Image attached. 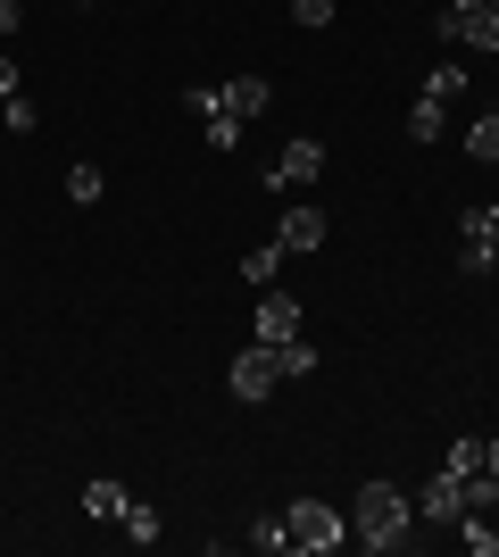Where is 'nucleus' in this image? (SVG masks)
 Returning a JSON list of instances; mask_svg holds the SVG:
<instances>
[{
    "instance_id": "nucleus-1",
    "label": "nucleus",
    "mask_w": 499,
    "mask_h": 557,
    "mask_svg": "<svg viewBox=\"0 0 499 557\" xmlns=\"http://www.w3.org/2000/svg\"><path fill=\"white\" fill-rule=\"evenodd\" d=\"M408 533H416V499H408L400 483H358V499H350V541L358 549H408Z\"/></svg>"
},
{
    "instance_id": "nucleus-2",
    "label": "nucleus",
    "mask_w": 499,
    "mask_h": 557,
    "mask_svg": "<svg viewBox=\"0 0 499 557\" xmlns=\"http://www.w3.org/2000/svg\"><path fill=\"white\" fill-rule=\"evenodd\" d=\"M284 524H291V549H300V557H325V549H341V541H350V516L325 508V499H291Z\"/></svg>"
},
{
    "instance_id": "nucleus-3",
    "label": "nucleus",
    "mask_w": 499,
    "mask_h": 557,
    "mask_svg": "<svg viewBox=\"0 0 499 557\" xmlns=\"http://www.w3.org/2000/svg\"><path fill=\"white\" fill-rule=\"evenodd\" d=\"M316 175H325V141H316V134H291V141H284V159L266 166V191H291V184H316Z\"/></svg>"
},
{
    "instance_id": "nucleus-4",
    "label": "nucleus",
    "mask_w": 499,
    "mask_h": 557,
    "mask_svg": "<svg viewBox=\"0 0 499 557\" xmlns=\"http://www.w3.org/2000/svg\"><path fill=\"white\" fill-rule=\"evenodd\" d=\"M441 34L466 50H499V0H475V9H441Z\"/></svg>"
},
{
    "instance_id": "nucleus-5",
    "label": "nucleus",
    "mask_w": 499,
    "mask_h": 557,
    "mask_svg": "<svg viewBox=\"0 0 499 557\" xmlns=\"http://www.w3.org/2000/svg\"><path fill=\"white\" fill-rule=\"evenodd\" d=\"M250 342H259V349H284V342H300V300L266 292V300H259V317H250Z\"/></svg>"
},
{
    "instance_id": "nucleus-6",
    "label": "nucleus",
    "mask_w": 499,
    "mask_h": 557,
    "mask_svg": "<svg viewBox=\"0 0 499 557\" xmlns=\"http://www.w3.org/2000/svg\"><path fill=\"white\" fill-rule=\"evenodd\" d=\"M225 383H234V399H250V408H259V399L275 392V383H284V374H275V349H259V342H250V349L234 358V374H225Z\"/></svg>"
},
{
    "instance_id": "nucleus-7",
    "label": "nucleus",
    "mask_w": 499,
    "mask_h": 557,
    "mask_svg": "<svg viewBox=\"0 0 499 557\" xmlns=\"http://www.w3.org/2000/svg\"><path fill=\"white\" fill-rule=\"evenodd\" d=\"M416 516H425V524H458V516H475V508H466V483H458L450 466H441V474L416 491Z\"/></svg>"
},
{
    "instance_id": "nucleus-8",
    "label": "nucleus",
    "mask_w": 499,
    "mask_h": 557,
    "mask_svg": "<svg viewBox=\"0 0 499 557\" xmlns=\"http://www.w3.org/2000/svg\"><path fill=\"white\" fill-rule=\"evenodd\" d=\"M325 209H316V200H291L284 209V225H275V242H284V250H325Z\"/></svg>"
},
{
    "instance_id": "nucleus-9",
    "label": "nucleus",
    "mask_w": 499,
    "mask_h": 557,
    "mask_svg": "<svg viewBox=\"0 0 499 557\" xmlns=\"http://www.w3.org/2000/svg\"><path fill=\"white\" fill-rule=\"evenodd\" d=\"M216 100H225V109H234L241 125H259V116H266V100H275V92H266V75H234V84H216Z\"/></svg>"
},
{
    "instance_id": "nucleus-10",
    "label": "nucleus",
    "mask_w": 499,
    "mask_h": 557,
    "mask_svg": "<svg viewBox=\"0 0 499 557\" xmlns=\"http://www.w3.org/2000/svg\"><path fill=\"white\" fill-rule=\"evenodd\" d=\"M125 508H134V499H125V483H117V474H92V483H84V516H100V524H117Z\"/></svg>"
},
{
    "instance_id": "nucleus-11",
    "label": "nucleus",
    "mask_w": 499,
    "mask_h": 557,
    "mask_svg": "<svg viewBox=\"0 0 499 557\" xmlns=\"http://www.w3.org/2000/svg\"><path fill=\"white\" fill-rule=\"evenodd\" d=\"M441 134H450V100L416 92V109H408V141H441Z\"/></svg>"
},
{
    "instance_id": "nucleus-12",
    "label": "nucleus",
    "mask_w": 499,
    "mask_h": 557,
    "mask_svg": "<svg viewBox=\"0 0 499 557\" xmlns=\"http://www.w3.org/2000/svg\"><path fill=\"white\" fill-rule=\"evenodd\" d=\"M117 524H125V541H134V549H159V541H166V524H159V508H142V499H134V508H125V516H117Z\"/></svg>"
},
{
    "instance_id": "nucleus-13",
    "label": "nucleus",
    "mask_w": 499,
    "mask_h": 557,
    "mask_svg": "<svg viewBox=\"0 0 499 557\" xmlns=\"http://www.w3.org/2000/svg\"><path fill=\"white\" fill-rule=\"evenodd\" d=\"M466 159H483V166H499V109H483L475 125H466Z\"/></svg>"
},
{
    "instance_id": "nucleus-14",
    "label": "nucleus",
    "mask_w": 499,
    "mask_h": 557,
    "mask_svg": "<svg viewBox=\"0 0 499 557\" xmlns=\"http://www.w3.org/2000/svg\"><path fill=\"white\" fill-rule=\"evenodd\" d=\"M284 242H259V250H250V258H241V275H250V283H259V292H266V283H275V275H284Z\"/></svg>"
},
{
    "instance_id": "nucleus-15",
    "label": "nucleus",
    "mask_w": 499,
    "mask_h": 557,
    "mask_svg": "<svg viewBox=\"0 0 499 557\" xmlns=\"http://www.w3.org/2000/svg\"><path fill=\"white\" fill-rule=\"evenodd\" d=\"M458 233H466V242H491V250H499V200H475V209L458 216Z\"/></svg>"
},
{
    "instance_id": "nucleus-16",
    "label": "nucleus",
    "mask_w": 499,
    "mask_h": 557,
    "mask_svg": "<svg viewBox=\"0 0 499 557\" xmlns=\"http://www.w3.org/2000/svg\"><path fill=\"white\" fill-rule=\"evenodd\" d=\"M250 549L284 557V549H291V524H284V516H250Z\"/></svg>"
},
{
    "instance_id": "nucleus-17",
    "label": "nucleus",
    "mask_w": 499,
    "mask_h": 557,
    "mask_svg": "<svg viewBox=\"0 0 499 557\" xmlns=\"http://www.w3.org/2000/svg\"><path fill=\"white\" fill-rule=\"evenodd\" d=\"M275 374H284V383H300V374H316V349H309V342H284V349H275Z\"/></svg>"
},
{
    "instance_id": "nucleus-18",
    "label": "nucleus",
    "mask_w": 499,
    "mask_h": 557,
    "mask_svg": "<svg viewBox=\"0 0 499 557\" xmlns=\"http://www.w3.org/2000/svg\"><path fill=\"white\" fill-rule=\"evenodd\" d=\"M491 267H499L491 242H466V233H458V275H491Z\"/></svg>"
},
{
    "instance_id": "nucleus-19",
    "label": "nucleus",
    "mask_w": 499,
    "mask_h": 557,
    "mask_svg": "<svg viewBox=\"0 0 499 557\" xmlns=\"http://www.w3.org/2000/svg\"><path fill=\"white\" fill-rule=\"evenodd\" d=\"M0 125H9V134H34V125H42V109H34V100H0Z\"/></svg>"
},
{
    "instance_id": "nucleus-20",
    "label": "nucleus",
    "mask_w": 499,
    "mask_h": 557,
    "mask_svg": "<svg viewBox=\"0 0 499 557\" xmlns=\"http://www.w3.org/2000/svg\"><path fill=\"white\" fill-rule=\"evenodd\" d=\"M67 200H75V209H92V200H100V166H67Z\"/></svg>"
},
{
    "instance_id": "nucleus-21",
    "label": "nucleus",
    "mask_w": 499,
    "mask_h": 557,
    "mask_svg": "<svg viewBox=\"0 0 499 557\" xmlns=\"http://www.w3.org/2000/svg\"><path fill=\"white\" fill-rule=\"evenodd\" d=\"M458 533H466V549H475V557H499V533L483 524V516H458Z\"/></svg>"
},
{
    "instance_id": "nucleus-22",
    "label": "nucleus",
    "mask_w": 499,
    "mask_h": 557,
    "mask_svg": "<svg viewBox=\"0 0 499 557\" xmlns=\"http://www.w3.org/2000/svg\"><path fill=\"white\" fill-rule=\"evenodd\" d=\"M458 92H466V67H433L425 75V100H458Z\"/></svg>"
},
{
    "instance_id": "nucleus-23",
    "label": "nucleus",
    "mask_w": 499,
    "mask_h": 557,
    "mask_svg": "<svg viewBox=\"0 0 499 557\" xmlns=\"http://www.w3.org/2000/svg\"><path fill=\"white\" fill-rule=\"evenodd\" d=\"M450 474L466 483V474H483V442H450Z\"/></svg>"
},
{
    "instance_id": "nucleus-24",
    "label": "nucleus",
    "mask_w": 499,
    "mask_h": 557,
    "mask_svg": "<svg viewBox=\"0 0 499 557\" xmlns=\"http://www.w3.org/2000/svg\"><path fill=\"white\" fill-rule=\"evenodd\" d=\"M291 17L300 25H333V0H291Z\"/></svg>"
},
{
    "instance_id": "nucleus-25",
    "label": "nucleus",
    "mask_w": 499,
    "mask_h": 557,
    "mask_svg": "<svg viewBox=\"0 0 499 557\" xmlns=\"http://www.w3.org/2000/svg\"><path fill=\"white\" fill-rule=\"evenodd\" d=\"M25 84H17V59H9V50H0V100H17Z\"/></svg>"
},
{
    "instance_id": "nucleus-26",
    "label": "nucleus",
    "mask_w": 499,
    "mask_h": 557,
    "mask_svg": "<svg viewBox=\"0 0 499 557\" xmlns=\"http://www.w3.org/2000/svg\"><path fill=\"white\" fill-rule=\"evenodd\" d=\"M25 25V0H0V34H17Z\"/></svg>"
},
{
    "instance_id": "nucleus-27",
    "label": "nucleus",
    "mask_w": 499,
    "mask_h": 557,
    "mask_svg": "<svg viewBox=\"0 0 499 557\" xmlns=\"http://www.w3.org/2000/svg\"><path fill=\"white\" fill-rule=\"evenodd\" d=\"M483 466H491V474H499V442H483Z\"/></svg>"
},
{
    "instance_id": "nucleus-28",
    "label": "nucleus",
    "mask_w": 499,
    "mask_h": 557,
    "mask_svg": "<svg viewBox=\"0 0 499 557\" xmlns=\"http://www.w3.org/2000/svg\"><path fill=\"white\" fill-rule=\"evenodd\" d=\"M441 9H475V0H441Z\"/></svg>"
}]
</instances>
